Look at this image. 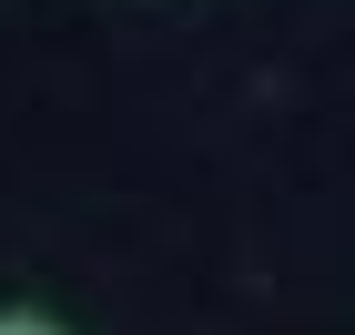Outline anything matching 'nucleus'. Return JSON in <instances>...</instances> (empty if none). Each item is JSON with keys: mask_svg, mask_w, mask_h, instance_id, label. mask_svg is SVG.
<instances>
[{"mask_svg": "<svg viewBox=\"0 0 355 335\" xmlns=\"http://www.w3.org/2000/svg\"><path fill=\"white\" fill-rule=\"evenodd\" d=\"M0 335H71L61 315H41V305H0Z\"/></svg>", "mask_w": 355, "mask_h": 335, "instance_id": "nucleus-1", "label": "nucleus"}]
</instances>
